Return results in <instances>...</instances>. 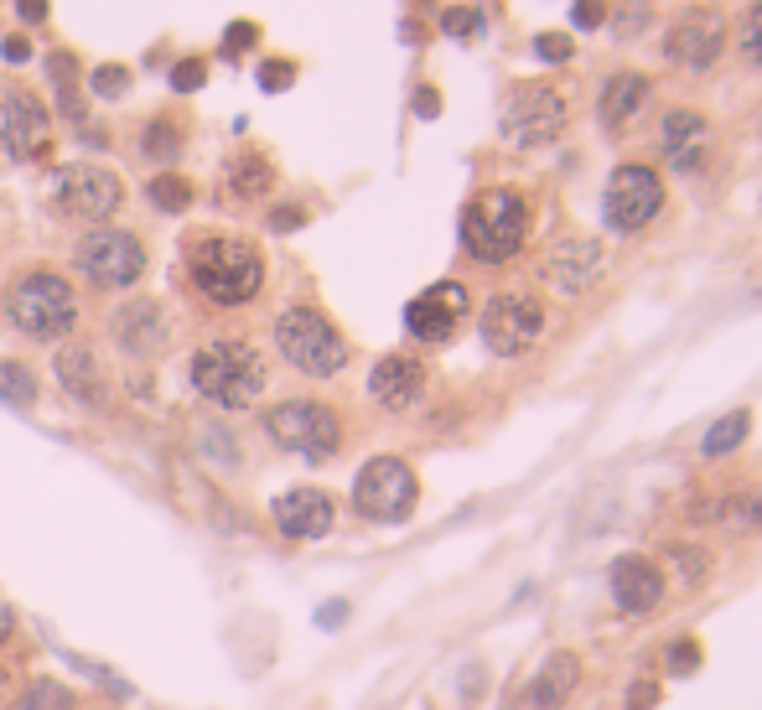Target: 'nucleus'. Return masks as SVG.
<instances>
[{"instance_id":"38","label":"nucleus","mask_w":762,"mask_h":710,"mask_svg":"<svg viewBox=\"0 0 762 710\" xmlns=\"http://www.w3.org/2000/svg\"><path fill=\"white\" fill-rule=\"evenodd\" d=\"M203 457H219L223 473H234V467H239V446H234V436H229L223 425L203 431Z\"/></svg>"},{"instance_id":"33","label":"nucleus","mask_w":762,"mask_h":710,"mask_svg":"<svg viewBox=\"0 0 762 710\" xmlns=\"http://www.w3.org/2000/svg\"><path fill=\"white\" fill-rule=\"evenodd\" d=\"M669 565L685 586H700L706 575H711V555L700 550V544H669Z\"/></svg>"},{"instance_id":"5","label":"nucleus","mask_w":762,"mask_h":710,"mask_svg":"<svg viewBox=\"0 0 762 710\" xmlns=\"http://www.w3.org/2000/svg\"><path fill=\"white\" fill-rule=\"evenodd\" d=\"M275 353L286 358L296 373L306 379H338L348 369V338L338 332V321L327 317L322 306L311 301H290L271 327Z\"/></svg>"},{"instance_id":"15","label":"nucleus","mask_w":762,"mask_h":710,"mask_svg":"<svg viewBox=\"0 0 762 710\" xmlns=\"http://www.w3.org/2000/svg\"><path fill=\"white\" fill-rule=\"evenodd\" d=\"M467 311H473V296H467V286H462V280H436V286H425L421 296L405 306V332L415 342H431V348H441V342H452L462 332Z\"/></svg>"},{"instance_id":"20","label":"nucleus","mask_w":762,"mask_h":710,"mask_svg":"<svg viewBox=\"0 0 762 710\" xmlns=\"http://www.w3.org/2000/svg\"><path fill=\"white\" fill-rule=\"evenodd\" d=\"M607 596L623 617H648L664 602V571L648 555H617L607 571Z\"/></svg>"},{"instance_id":"30","label":"nucleus","mask_w":762,"mask_h":710,"mask_svg":"<svg viewBox=\"0 0 762 710\" xmlns=\"http://www.w3.org/2000/svg\"><path fill=\"white\" fill-rule=\"evenodd\" d=\"M36 394H42V379H36L32 363H21V358H0V400H11V405H36Z\"/></svg>"},{"instance_id":"52","label":"nucleus","mask_w":762,"mask_h":710,"mask_svg":"<svg viewBox=\"0 0 762 710\" xmlns=\"http://www.w3.org/2000/svg\"><path fill=\"white\" fill-rule=\"evenodd\" d=\"M6 679H11V675H6V664H0V685H6Z\"/></svg>"},{"instance_id":"23","label":"nucleus","mask_w":762,"mask_h":710,"mask_svg":"<svg viewBox=\"0 0 762 710\" xmlns=\"http://www.w3.org/2000/svg\"><path fill=\"white\" fill-rule=\"evenodd\" d=\"M648 104H654V84L638 78V73H617L596 94V119H602L607 136H623V130H633L648 115Z\"/></svg>"},{"instance_id":"18","label":"nucleus","mask_w":762,"mask_h":710,"mask_svg":"<svg viewBox=\"0 0 762 710\" xmlns=\"http://www.w3.org/2000/svg\"><path fill=\"white\" fill-rule=\"evenodd\" d=\"M271 524L286 534V540H327L332 524H338V498L327 488H286L271 504Z\"/></svg>"},{"instance_id":"16","label":"nucleus","mask_w":762,"mask_h":710,"mask_svg":"<svg viewBox=\"0 0 762 710\" xmlns=\"http://www.w3.org/2000/svg\"><path fill=\"white\" fill-rule=\"evenodd\" d=\"M607 271V250L596 234H560L550 239V250L540 259L544 286L560 290V296H581V290L596 286V275Z\"/></svg>"},{"instance_id":"7","label":"nucleus","mask_w":762,"mask_h":710,"mask_svg":"<svg viewBox=\"0 0 762 710\" xmlns=\"http://www.w3.org/2000/svg\"><path fill=\"white\" fill-rule=\"evenodd\" d=\"M151 271V250L136 229H115V223H99L78 234L73 244V275H84L94 290H130L140 286V275Z\"/></svg>"},{"instance_id":"48","label":"nucleus","mask_w":762,"mask_h":710,"mask_svg":"<svg viewBox=\"0 0 762 710\" xmlns=\"http://www.w3.org/2000/svg\"><path fill=\"white\" fill-rule=\"evenodd\" d=\"M415 115H421V119H436V115H441L436 88H415Z\"/></svg>"},{"instance_id":"50","label":"nucleus","mask_w":762,"mask_h":710,"mask_svg":"<svg viewBox=\"0 0 762 710\" xmlns=\"http://www.w3.org/2000/svg\"><path fill=\"white\" fill-rule=\"evenodd\" d=\"M11 638H17V612H11L6 602H0V648H6Z\"/></svg>"},{"instance_id":"28","label":"nucleus","mask_w":762,"mask_h":710,"mask_svg":"<svg viewBox=\"0 0 762 710\" xmlns=\"http://www.w3.org/2000/svg\"><path fill=\"white\" fill-rule=\"evenodd\" d=\"M146 198H151L156 213H187V208L198 203V187L182 171H156L151 182H146Z\"/></svg>"},{"instance_id":"14","label":"nucleus","mask_w":762,"mask_h":710,"mask_svg":"<svg viewBox=\"0 0 762 710\" xmlns=\"http://www.w3.org/2000/svg\"><path fill=\"white\" fill-rule=\"evenodd\" d=\"M52 146V109L27 84L0 88V156L6 161H36Z\"/></svg>"},{"instance_id":"19","label":"nucleus","mask_w":762,"mask_h":710,"mask_svg":"<svg viewBox=\"0 0 762 710\" xmlns=\"http://www.w3.org/2000/svg\"><path fill=\"white\" fill-rule=\"evenodd\" d=\"M425 384H431V373H425L421 358H410V353H384L369 369V400L384 405L390 415H405V410L421 405Z\"/></svg>"},{"instance_id":"46","label":"nucleus","mask_w":762,"mask_h":710,"mask_svg":"<svg viewBox=\"0 0 762 710\" xmlns=\"http://www.w3.org/2000/svg\"><path fill=\"white\" fill-rule=\"evenodd\" d=\"M17 17L27 21V27H36V21L52 17V0H17Z\"/></svg>"},{"instance_id":"37","label":"nucleus","mask_w":762,"mask_h":710,"mask_svg":"<svg viewBox=\"0 0 762 710\" xmlns=\"http://www.w3.org/2000/svg\"><path fill=\"white\" fill-rule=\"evenodd\" d=\"M254 78H260V88H265V94H281V88L296 84V63H290V57H265Z\"/></svg>"},{"instance_id":"11","label":"nucleus","mask_w":762,"mask_h":710,"mask_svg":"<svg viewBox=\"0 0 762 710\" xmlns=\"http://www.w3.org/2000/svg\"><path fill=\"white\" fill-rule=\"evenodd\" d=\"M477 332L493 358H525L544 338V301H535L529 290H498L483 301Z\"/></svg>"},{"instance_id":"26","label":"nucleus","mask_w":762,"mask_h":710,"mask_svg":"<svg viewBox=\"0 0 762 710\" xmlns=\"http://www.w3.org/2000/svg\"><path fill=\"white\" fill-rule=\"evenodd\" d=\"M229 192L239 203H254V198H271L275 192V161L265 151H239L229 161Z\"/></svg>"},{"instance_id":"25","label":"nucleus","mask_w":762,"mask_h":710,"mask_svg":"<svg viewBox=\"0 0 762 710\" xmlns=\"http://www.w3.org/2000/svg\"><path fill=\"white\" fill-rule=\"evenodd\" d=\"M136 151L146 156L151 167L171 171L177 161H182V151H187V125H182V119H171V115H151L146 125H140Z\"/></svg>"},{"instance_id":"45","label":"nucleus","mask_w":762,"mask_h":710,"mask_svg":"<svg viewBox=\"0 0 762 710\" xmlns=\"http://www.w3.org/2000/svg\"><path fill=\"white\" fill-rule=\"evenodd\" d=\"M301 223H306V208H275V213H271V229H275V234H286V229H301Z\"/></svg>"},{"instance_id":"10","label":"nucleus","mask_w":762,"mask_h":710,"mask_svg":"<svg viewBox=\"0 0 762 710\" xmlns=\"http://www.w3.org/2000/svg\"><path fill=\"white\" fill-rule=\"evenodd\" d=\"M421 504V477L405 457H369L353 477V508L369 524H405Z\"/></svg>"},{"instance_id":"44","label":"nucleus","mask_w":762,"mask_h":710,"mask_svg":"<svg viewBox=\"0 0 762 710\" xmlns=\"http://www.w3.org/2000/svg\"><path fill=\"white\" fill-rule=\"evenodd\" d=\"M571 21L586 27V32H596V27H607V6H602V0H576V6H571Z\"/></svg>"},{"instance_id":"35","label":"nucleus","mask_w":762,"mask_h":710,"mask_svg":"<svg viewBox=\"0 0 762 710\" xmlns=\"http://www.w3.org/2000/svg\"><path fill=\"white\" fill-rule=\"evenodd\" d=\"M648 17H654V6H648V0H623V6L612 11V32L623 36V42H633V36L648 27Z\"/></svg>"},{"instance_id":"32","label":"nucleus","mask_w":762,"mask_h":710,"mask_svg":"<svg viewBox=\"0 0 762 710\" xmlns=\"http://www.w3.org/2000/svg\"><path fill=\"white\" fill-rule=\"evenodd\" d=\"M84 84L94 99H125L130 94V84H136V73L125 68V63H99V68L84 73Z\"/></svg>"},{"instance_id":"36","label":"nucleus","mask_w":762,"mask_h":710,"mask_svg":"<svg viewBox=\"0 0 762 710\" xmlns=\"http://www.w3.org/2000/svg\"><path fill=\"white\" fill-rule=\"evenodd\" d=\"M167 84H171V94H198V88L208 84V57H182V63H171Z\"/></svg>"},{"instance_id":"29","label":"nucleus","mask_w":762,"mask_h":710,"mask_svg":"<svg viewBox=\"0 0 762 710\" xmlns=\"http://www.w3.org/2000/svg\"><path fill=\"white\" fill-rule=\"evenodd\" d=\"M6 710H78V695H73L63 679L42 675V679H32V685H27Z\"/></svg>"},{"instance_id":"4","label":"nucleus","mask_w":762,"mask_h":710,"mask_svg":"<svg viewBox=\"0 0 762 710\" xmlns=\"http://www.w3.org/2000/svg\"><path fill=\"white\" fill-rule=\"evenodd\" d=\"M529 229H535V208L519 187H488L462 208V250L477 265H508L525 250Z\"/></svg>"},{"instance_id":"2","label":"nucleus","mask_w":762,"mask_h":710,"mask_svg":"<svg viewBox=\"0 0 762 710\" xmlns=\"http://www.w3.org/2000/svg\"><path fill=\"white\" fill-rule=\"evenodd\" d=\"M187 384L213 410H254V400L271 390V363L250 338H208L187 358Z\"/></svg>"},{"instance_id":"24","label":"nucleus","mask_w":762,"mask_h":710,"mask_svg":"<svg viewBox=\"0 0 762 710\" xmlns=\"http://www.w3.org/2000/svg\"><path fill=\"white\" fill-rule=\"evenodd\" d=\"M576 685H581V659L560 648V654H550V659L540 664V675L529 685V710H560L571 700Z\"/></svg>"},{"instance_id":"49","label":"nucleus","mask_w":762,"mask_h":710,"mask_svg":"<svg viewBox=\"0 0 762 710\" xmlns=\"http://www.w3.org/2000/svg\"><path fill=\"white\" fill-rule=\"evenodd\" d=\"M654 700H659V690H654V685H633V695H627V706H633V710L654 706Z\"/></svg>"},{"instance_id":"43","label":"nucleus","mask_w":762,"mask_h":710,"mask_svg":"<svg viewBox=\"0 0 762 710\" xmlns=\"http://www.w3.org/2000/svg\"><path fill=\"white\" fill-rule=\"evenodd\" d=\"M695 669H700V643H669V675H695Z\"/></svg>"},{"instance_id":"17","label":"nucleus","mask_w":762,"mask_h":710,"mask_svg":"<svg viewBox=\"0 0 762 710\" xmlns=\"http://www.w3.org/2000/svg\"><path fill=\"white\" fill-rule=\"evenodd\" d=\"M109 342H115L130 363H151V358L171 342L167 306L151 301V296H130V301H119L115 311H109Z\"/></svg>"},{"instance_id":"1","label":"nucleus","mask_w":762,"mask_h":710,"mask_svg":"<svg viewBox=\"0 0 762 710\" xmlns=\"http://www.w3.org/2000/svg\"><path fill=\"white\" fill-rule=\"evenodd\" d=\"M187 280L213 306H250L265 290V250L250 234L198 229L187 239Z\"/></svg>"},{"instance_id":"13","label":"nucleus","mask_w":762,"mask_h":710,"mask_svg":"<svg viewBox=\"0 0 762 710\" xmlns=\"http://www.w3.org/2000/svg\"><path fill=\"white\" fill-rule=\"evenodd\" d=\"M664 213V177L644 161H627L607 177V192H602V219H607L612 234H638Z\"/></svg>"},{"instance_id":"8","label":"nucleus","mask_w":762,"mask_h":710,"mask_svg":"<svg viewBox=\"0 0 762 710\" xmlns=\"http://www.w3.org/2000/svg\"><path fill=\"white\" fill-rule=\"evenodd\" d=\"M571 125V104L555 84L544 78H525L504 94V109H498V130H504L508 146L519 151H535V146H550V140L565 136Z\"/></svg>"},{"instance_id":"9","label":"nucleus","mask_w":762,"mask_h":710,"mask_svg":"<svg viewBox=\"0 0 762 710\" xmlns=\"http://www.w3.org/2000/svg\"><path fill=\"white\" fill-rule=\"evenodd\" d=\"M47 203L57 219L99 229L125 203V182L109 167H99V161H68V167H57L47 177Z\"/></svg>"},{"instance_id":"12","label":"nucleus","mask_w":762,"mask_h":710,"mask_svg":"<svg viewBox=\"0 0 762 710\" xmlns=\"http://www.w3.org/2000/svg\"><path fill=\"white\" fill-rule=\"evenodd\" d=\"M727 36H731V21L721 6H711V0H706V6H685V11H675L669 32H664V57H669L675 68L706 73L721 63Z\"/></svg>"},{"instance_id":"34","label":"nucleus","mask_w":762,"mask_h":710,"mask_svg":"<svg viewBox=\"0 0 762 710\" xmlns=\"http://www.w3.org/2000/svg\"><path fill=\"white\" fill-rule=\"evenodd\" d=\"M737 52H742L752 68H762V0H752V6H747L742 27H737Z\"/></svg>"},{"instance_id":"3","label":"nucleus","mask_w":762,"mask_h":710,"mask_svg":"<svg viewBox=\"0 0 762 710\" xmlns=\"http://www.w3.org/2000/svg\"><path fill=\"white\" fill-rule=\"evenodd\" d=\"M0 311L6 321L17 327L21 338L32 342H63L78 327V286H73L63 271H52V265H27L6 280L0 290Z\"/></svg>"},{"instance_id":"40","label":"nucleus","mask_w":762,"mask_h":710,"mask_svg":"<svg viewBox=\"0 0 762 710\" xmlns=\"http://www.w3.org/2000/svg\"><path fill=\"white\" fill-rule=\"evenodd\" d=\"M254 42H260V21H229V32H223V57H244Z\"/></svg>"},{"instance_id":"39","label":"nucleus","mask_w":762,"mask_h":710,"mask_svg":"<svg viewBox=\"0 0 762 710\" xmlns=\"http://www.w3.org/2000/svg\"><path fill=\"white\" fill-rule=\"evenodd\" d=\"M727 519L737 529H762V492H742V498H727Z\"/></svg>"},{"instance_id":"41","label":"nucleus","mask_w":762,"mask_h":710,"mask_svg":"<svg viewBox=\"0 0 762 710\" xmlns=\"http://www.w3.org/2000/svg\"><path fill=\"white\" fill-rule=\"evenodd\" d=\"M571 36L565 32H540L535 36V57H544V63H571Z\"/></svg>"},{"instance_id":"51","label":"nucleus","mask_w":762,"mask_h":710,"mask_svg":"<svg viewBox=\"0 0 762 710\" xmlns=\"http://www.w3.org/2000/svg\"><path fill=\"white\" fill-rule=\"evenodd\" d=\"M342 617H348V602H327V607H322V612H317V623H322V627L342 623Z\"/></svg>"},{"instance_id":"31","label":"nucleus","mask_w":762,"mask_h":710,"mask_svg":"<svg viewBox=\"0 0 762 710\" xmlns=\"http://www.w3.org/2000/svg\"><path fill=\"white\" fill-rule=\"evenodd\" d=\"M747 431H752V410H731V415H721V421L706 431V441H700V452L706 457H727V452H737L747 441Z\"/></svg>"},{"instance_id":"21","label":"nucleus","mask_w":762,"mask_h":710,"mask_svg":"<svg viewBox=\"0 0 762 710\" xmlns=\"http://www.w3.org/2000/svg\"><path fill=\"white\" fill-rule=\"evenodd\" d=\"M52 373L68 394L73 405H88V410H104L109 405V373H104V358L88 348V342H63L57 358H52Z\"/></svg>"},{"instance_id":"47","label":"nucleus","mask_w":762,"mask_h":710,"mask_svg":"<svg viewBox=\"0 0 762 710\" xmlns=\"http://www.w3.org/2000/svg\"><path fill=\"white\" fill-rule=\"evenodd\" d=\"M0 57H6V63H27V57H32V42H27V36H6V42H0Z\"/></svg>"},{"instance_id":"6","label":"nucleus","mask_w":762,"mask_h":710,"mask_svg":"<svg viewBox=\"0 0 762 710\" xmlns=\"http://www.w3.org/2000/svg\"><path fill=\"white\" fill-rule=\"evenodd\" d=\"M265 436L281 446V452H290V457H306V462H332L342 452V441H348V431H342V415L327 400H311V394H290V400H275L271 410H265Z\"/></svg>"},{"instance_id":"27","label":"nucleus","mask_w":762,"mask_h":710,"mask_svg":"<svg viewBox=\"0 0 762 710\" xmlns=\"http://www.w3.org/2000/svg\"><path fill=\"white\" fill-rule=\"evenodd\" d=\"M47 78H52V99H57V109L68 119H84V94H78V57H73L68 47L47 52Z\"/></svg>"},{"instance_id":"22","label":"nucleus","mask_w":762,"mask_h":710,"mask_svg":"<svg viewBox=\"0 0 762 710\" xmlns=\"http://www.w3.org/2000/svg\"><path fill=\"white\" fill-rule=\"evenodd\" d=\"M659 146H664V156H669V167L690 177V171L706 167V151H711V125H706L700 109H685V104H679V109L664 115Z\"/></svg>"},{"instance_id":"42","label":"nucleus","mask_w":762,"mask_h":710,"mask_svg":"<svg viewBox=\"0 0 762 710\" xmlns=\"http://www.w3.org/2000/svg\"><path fill=\"white\" fill-rule=\"evenodd\" d=\"M441 27H446V36H477V27H483V11L452 6V11H441Z\"/></svg>"}]
</instances>
